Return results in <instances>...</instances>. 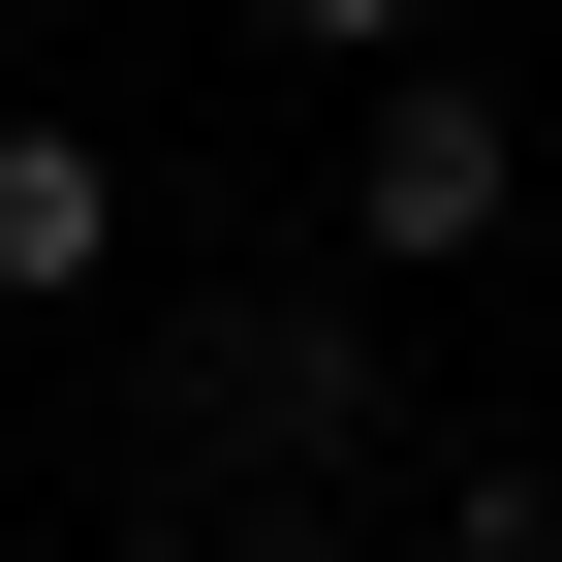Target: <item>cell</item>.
<instances>
[{
	"label": "cell",
	"instance_id": "3",
	"mask_svg": "<svg viewBox=\"0 0 562 562\" xmlns=\"http://www.w3.org/2000/svg\"><path fill=\"white\" fill-rule=\"evenodd\" d=\"M125 281V157L94 125H0V313H94Z\"/></svg>",
	"mask_w": 562,
	"mask_h": 562
},
{
	"label": "cell",
	"instance_id": "4",
	"mask_svg": "<svg viewBox=\"0 0 562 562\" xmlns=\"http://www.w3.org/2000/svg\"><path fill=\"white\" fill-rule=\"evenodd\" d=\"M438 562H562V469H469V501H438Z\"/></svg>",
	"mask_w": 562,
	"mask_h": 562
},
{
	"label": "cell",
	"instance_id": "2",
	"mask_svg": "<svg viewBox=\"0 0 562 562\" xmlns=\"http://www.w3.org/2000/svg\"><path fill=\"white\" fill-rule=\"evenodd\" d=\"M157 406H188V438H375L344 313H188V344H157Z\"/></svg>",
	"mask_w": 562,
	"mask_h": 562
},
{
	"label": "cell",
	"instance_id": "7",
	"mask_svg": "<svg viewBox=\"0 0 562 562\" xmlns=\"http://www.w3.org/2000/svg\"><path fill=\"white\" fill-rule=\"evenodd\" d=\"M250 562H313V531H250Z\"/></svg>",
	"mask_w": 562,
	"mask_h": 562
},
{
	"label": "cell",
	"instance_id": "1",
	"mask_svg": "<svg viewBox=\"0 0 562 562\" xmlns=\"http://www.w3.org/2000/svg\"><path fill=\"white\" fill-rule=\"evenodd\" d=\"M344 220H375V281L501 250V220H531V125L469 94V63H375V157H344Z\"/></svg>",
	"mask_w": 562,
	"mask_h": 562
},
{
	"label": "cell",
	"instance_id": "5",
	"mask_svg": "<svg viewBox=\"0 0 562 562\" xmlns=\"http://www.w3.org/2000/svg\"><path fill=\"white\" fill-rule=\"evenodd\" d=\"M281 32H313V63H406V32H438V0H281Z\"/></svg>",
	"mask_w": 562,
	"mask_h": 562
},
{
	"label": "cell",
	"instance_id": "6",
	"mask_svg": "<svg viewBox=\"0 0 562 562\" xmlns=\"http://www.w3.org/2000/svg\"><path fill=\"white\" fill-rule=\"evenodd\" d=\"M125 562H250V531H125Z\"/></svg>",
	"mask_w": 562,
	"mask_h": 562
}]
</instances>
